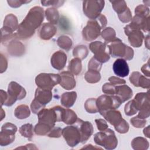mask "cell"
Returning <instances> with one entry per match:
<instances>
[{
  "label": "cell",
  "mask_w": 150,
  "mask_h": 150,
  "mask_svg": "<svg viewBox=\"0 0 150 150\" xmlns=\"http://www.w3.org/2000/svg\"><path fill=\"white\" fill-rule=\"evenodd\" d=\"M44 19V11L40 6L32 8L25 19L19 25L17 38L21 39H26L32 36L35 30L42 24Z\"/></svg>",
  "instance_id": "1"
},
{
  "label": "cell",
  "mask_w": 150,
  "mask_h": 150,
  "mask_svg": "<svg viewBox=\"0 0 150 150\" xmlns=\"http://www.w3.org/2000/svg\"><path fill=\"white\" fill-rule=\"evenodd\" d=\"M107 44L110 54L113 57H121L127 60H131L134 57V50L128 46L122 43L121 40L115 38Z\"/></svg>",
  "instance_id": "2"
},
{
  "label": "cell",
  "mask_w": 150,
  "mask_h": 150,
  "mask_svg": "<svg viewBox=\"0 0 150 150\" xmlns=\"http://www.w3.org/2000/svg\"><path fill=\"white\" fill-rule=\"evenodd\" d=\"M94 140L97 145L102 146L108 150L115 149L118 144V139L114 132L110 128L96 133Z\"/></svg>",
  "instance_id": "3"
},
{
  "label": "cell",
  "mask_w": 150,
  "mask_h": 150,
  "mask_svg": "<svg viewBox=\"0 0 150 150\" xmlns=\"http://www.w3.org/2000/svg\"><path fill=\"white\" fill-rule=\"evenodd\" d=\"M60 74L43 73L36 77L35 83L39 88L52 90L56 85L60 83Z\"/></svg>",
  "instance_id": "4"
},
{
  "label": "cell",
  "mask_w": 150,
  "mask_h": 150,
  "mask_svg": "<svg viewBox=\"0 0 150 150\" xmlns=\"http://www.w3.org/2000/svg\"><path fill=\"white\" fill-rule=\"evenodd\" d=\"M136 106L139 111L138 117L145 119L150 115V101L148 93H138L134 99Z\"/></svg>",
  "instance_id": "5"
},
{
  "label": "cell",
  "mask_w": 150,
  "mask_h": 150,
  "mask_svg": "<svg viewBox=\"0 0 150 150\" xmlns=\"http://www.w3.org/2000/svg\"><path fill=\"white\" fill-rule=\"evenodd\" d=\"M122 104L120 98L116 96L103 94L96 99V104L99 112L109 110L118 108Z\"/></svg>",
  "instance_id": "6"
},
{
  "label": "cell",
  "mask_w": 150,
  "mask_h": 150,
  "mask_svg": "<svg viewBox=\"0 0 150 150\" xmlns=\"http://www.w3.org/2000/svg\"><path fill=\"white\" fill-rule=\"evenodd\" d=\"M25 89L15 81H11L8 88V97L4 104L6 106L12 105L16 100H22L26 96Z\"/></svg>",
  "instance_id": "7"
},
{
  "label": "cell",
  "mask_w": 150,
  "mask_h": 150,
  "mask_svg": "<svg viewBox=\"0 0 150 150\" xmlns=\"http://www.w3.org/2000/svg\"><path fill=\"white\" fill-rule=\"evenodd\" d=\"M104 1H84L83 9L84 15L90 19H96L104 7Z\"/></svg>",
  "instance_id": "8"
},
{
  "label": "cell",
  "mask_w": 150,
  "mask_h": 150,
  "mask_svg": "<svg viewBox=\"0 0 150 150\" xmlns=\"http://www.w3.org/2000/svg\"><path fill=\"white\" fill-rule=\"evenodd\" d=\"M101 29L103 28L97 19L89 20L82 31L84 39L87 41H92L96 39L100 35Z\"/></svg>",
  "instance_id": "9"
},
{
  "label": "cell",
  "mask_w": 150,
  "mask_h": 150,
  "mask_svg": "<svg viewBox=\"0 0 150 150\" xmlns=\"http://www.w3.org/2000/svg\"><path fill=\"white\" fill-rule=\"evenodd\" d=\"M16 131L17 127L15 124L10 122L4 124L1 127L0 134V145L6 146L13 142Z\"/></svg>",
  "instance_id": "10"
},
{
  "label": "cell",
  "mask_w": 150,
  "mask_h": 150,
  "mask_svg": "<svg viewBox=\"0 0 150 150\" xmlns=\"http://www.w3.org/2000/svg\"><path fill=\"white\" fill-rule=\"evenodd\" d=\"M62 135L70 147H74L81 142V134L77 125H70L62 129Z\"/></svg>",
  "instance_id": "11"
},
{
  "label": "cell",
  "mask_w": 150,
  "mask_h": 150,
  "mask_svg": "<svg viewBox=\"0 0 150 150\" xmlns=\"http://www.w3.org/2000/svg\"><path fill=\"white\" fill-rule=\"evenodd\" d=\"M124 32L128 36V41L132 46L139 47L142 45L144 36L140 30L129 24L124 27Z\"/></svg>",
  "instance_id": "12"
},
{
  "label": "cell",
  "mask_w": 150,
  "mask_h": 150,
  "mask_svg": "<svg viewBox=\"0 0 150 150\" xmlns=\"http://www.w3.org/2000/svg\"><path fill=\"white\" fill-rule=\"evenodd\" d=\"M106 45L100 41L90 43L89 49L94 54V57L101 63L107 62L110 59V55L106 52Z\"/></svg>",
  "instance_id": "13"
},
{
  "label": "cell",
  "mask_w": 150,
  "mask_h": 150,
  "mask_svg": "<svg viewBox=\"0 0 150 150\" xmlns=\"http://www.w3.org/2000/svg\"><path fill=\"white\" fill-rule=\"evenodd\" d=\"M77 126L78 127L81 134V142L85 143L91 136L93 132V127L89 121H84L81 119L77 118Z\"/></svg>",
  "instance_id": "14"
},
{
  "label": "cell",
  "mask_w": 150,
  "mask_h": 150,
  "mask_svg": "<svg viewBox=\"0 0 150 150\" xmlns=\"http://www.w3.org/2000/svg\"><path fill=\"white\" fill-rule=\"evenodd\" d=\"M67 55L64 52L61 50L54 52L52 54L50 59L52 67L57 70H61L65 67Z\"/></svg>",
  "instance_id": "15"
},
{
  "label": "cell",
  "mask_w": 150,
  "mask_h": 150,
  "mask_svg": "<svg viewBox=\"0 0 150 150\" xmlns=\"http://www.w3.org/2000/svg\"><path fill=\"white\" fill-rule=\"evenodd\" d=\"M112 69L115 75L121 77L127 76L129 72L128 64L124 59H117L113 63Z\"/></svg>",
  "instance_id": "16"
},
{
  "label": "cell",
  "mask_w": 150,
  "mask_h": 150,
  "mask_svg": "<svg viewBox=\"0 0 150 150\" xmlns=\"http://www.w3.org/2000/svg\"><path fill=\"white\" fill-rule=\"evenodd\" d=\"M61 80L60 85L63 88L70 90L73 89L76 87V80L74 75L69 71H63L60 74Z\"/></svg>",
  "instance_id": "17"
},
{
  "label": "cell",
  "mask_w": 150,
  "mask_h": 150,
  "mask_svg": "<svg viewBox=\"0 0 150 150\" xmlns=\"http://www.w3.org/2000/svg\"><path fill=\"white\" fill-rule=\"evenodd\" d=\"M52 98V93L50 90L41 88H37L35 91V99L39 101L43 105L45 106Z\"/></svg>",
  "instance_id": "18"
},
{
  "label": "cell",
  "mask_w": 150,
  "mask_h": 150,
  "mask_svg": "<svg viewBox=\"0 0 150 150\" xmlns=\"http://www.w3.org/2000/svg\"><path fill=\"white\" fill-rule=\"evenodd\" d=\"M149 16L146 17L144 16L135 15L131 19V24L139 30L142 29L144 31L149 30Z\"/></svg>",
  "instance_id": "19"
},
{
  "label": "cell",
  "mask_w": 150,
  "mask_h": 150,
  "mask_svg": "<svg viewBox=\"0 0 150 150\" xmlns=\"http://www.w3.org/2000/svg\"><path fill=\"white\" fill-rule=\"evenodd\" d=\"M111 125L115 126L122 119L121 112L115 110H109L100 112Z\"/></svg>",
  "instance_id": "20"
},
{
  "label": "cell",
  "mask_w": 150,
  "mask_h": 150,
  "mask_svg": "<svg viewBox=\"0 0 150 150\" xmlns=\"http://www.w3.org/2000/svg\"><path fill=\"white\" fill-rule=\"evenodd\" d=\"M120 98L121 103H124L130 99L133 96V92L131 88L125 84L115 86V93Z\"/></svg>",
  "instance_id": "21"
},
{
  "label": "cell",
  "mask_w": 150,
  "mask_h": 150,
  "mask_svg": "<svg viewBox=\"0 0 150 150\" xmlns=\"http://www.w3.org/2000/svg\"><path fill=\"white\" fill-rule=\"evenodd\" d=\"M57 28L50 23H45L39 31V37L43 40H49L56 33Z\"/></svg>",
  "instance_id": "22"
},
{
  "label": "cell",
  "mask_w": 150,
  "mask_h": 150,
  "mask_svg": "<svg viewBox=\"0 0 150 150\" xmlns=\"http://www.w3.org/2000/svg\"><path fill=\"white\" fill-rule=\"evenodd\" d=\"M7 50L8 53L14 56H21L25 52V46L19 41L13 39L9 43Z\"/></svg>",
  "instance_id": "23"
},
{
  "label": "cell",
  "mask_w": 150,
  "mask_h": 150,
  "mask_svg": "<svg viewBox=\"0 0 150 150\" xmlns=\"http://www.w3.org/2000/svg\"><path fill=\"white\" fill-rule=\"evenodd\" d=\"M77 98V93L76 91L66 92L62 94L60 102L63 106L66 108H70L73 105Z\"/></svg>",
  "instance_id": "24"
},
{
  "label": "cell",
  "mask_w": 150,
  "mask_h": 150,
  "mask_svg": "<svg viewBox=\"0 0 150 150\" xmlns=\"http://www.w3.org/2000/svg\"><path fill=\"white\" fill-rule=\"evenodd\" d=\"M77 120V116L76 114L71 109L64 108L63 115H62V121L67 125H71L76 123Z\"/></svg>",
  "instance_id": "25"
},
{
  "label": "cell",
  "mask_w": 150,
  "mask_h": 150,
  "mask_svg": "<svg viewBox=\"0 0 150 150\" xmlns=\"http://www.w3.org/2000/svg\"><path fill=\"white\" fill-rule=\"evenodd\" d=\"M131 145L132 148L135 150H146L149 147V142L143 137H138L133 139Z\"/></svg>",
  "instance_id": "26"
},
{
  "label": "cell",
  "mask_w": 150,
  "mask_h": 150,
  "mask_svg": "<svg viewBox=\"0 0 150 150\" xmlns=\"http://www.w3.org/2000/svg\"><path fill=\"white\" fill-rule=\"evenodd\" d=\"M82 69V64L81 59L75 57L71 60L68 66V70L73 74L77 76L79 74Z\"/></svg>",
  "instance_id": "27"
},
{
  "label": "cell",
  "mask_w": 150,
  "mask_h": 150,
  "mask_svg": "<svg viewBox=\"0 0 150 150\" xmlns=\"http://www.w3.org/2000/svg\"><path fill=\"white\" fill-rule=\"evenodd\" d=\"M45 16L46 19L52 24H57L59 19V13L57 9L50 8L46 10Z\"/></svg>",
  "instance_id": "28"
},
{
  "label": "cell",
  "mask_w": 150,
  "mask_h": 150,
  "mask_svg": "<svg viewBox=\"0 0 150 150\" xmlns=\"http://www.w3.org/2000/svg\"><path fill=\"white\" fill-rule=\"evenodd\" d=\"M30 111L29 107L25 104L18 105L15 110V115L18 119H25L29 117Z\"/></svg>",
  "instance_id": "29"
},
{
  "label": "cell",
  "mask_w": 150,
  "mask_h": 150,
  "mask_svg": "<svg viewBox=\"0 0 150 150\" xmlns=\"http://www.w3.org/2000/svg\"><path fill=\"white\" fill-rule=\"evenodd\" d=\"M57 45L63 49L67 51L69 50L73 45L71 39L67 36L62 35L59 37L57 40Z\"/></svg>",
  "instance_id": "30"
},
{
  "label": "cell",
  "mask_w": 150,
  "mask_h": 150,
  "mask_svg": "<svg viewBox=\"0 0 150 150\" xmlns=\"http://www.w3.org/2000/svg\"><path fill=\"white\" fill-rule=\"evenodd\" d=\"M53 127L46 124L45 123L39 122L35 127L34 131L36 134L39 135H47V134L51 131Z\"/></svg>",
  "instance_id": "31"
},
{
  "label": "cell",
  "mask_w": 150,
  "mask_h": 150,
  "mask_svg": "<svg viewBox=\"0 0 150 150\" xmlns=\"http://www.w3.org/2000/svg\"><path fill=\"white\" fill-rule=\"evenodd\" d=\"M88 53V50L86 46L79 45L74 48L73 51V55L74 57L79 58L80 59H85Z\"/></svg>",
  "instance_id": "32"
},
{
  "label": "cell",
  "mask_w": 150,
  "mask_h": 150,
  "mask_svg": "<svg viewBox=\"0 0 150 150\" xmlns=\"http://www.w3.org/2000/svg\"><path fill=\"white\" fill-rule=\"evenodd\" d=\"M84 78L89 83H96L100 81L101 76L98 71L88 70L85 74Z\"/></svg>",
  "instance_id": "33"
},
{
  "label": "cell",
  "mask_w": 150,
  "mask_h": 150,
  "mask_svg": "<svg viewBox=\"0 0 150 150\" xmlns=\"http://www.w3.org/2000/svg\"><path fill=\"white\" fill-rule=\"evenodd\" d=\"M102 38L105 40V43L112 41L115 38V31L111 27H108L103 29L101 32Z\"/></svg>",
  "instance_id": "34"
},
{
  "label": "cell",
  "mask_w": 150,
  "mask_h": 150,
  "mask_svg": "<svg viewBox=\"0 0 150 150\" xmlns=\"http://www.w3.org/2000/svg\"><path fill=\"white\" fill-rule=\"evenodd\" d=\"M19 133L24 137L30 139L33 136V125L31 124H25L22 125L19 129Z\"/></svg>",
  "instance_id": "35"
},
{
  "label": "cell",
  "mask_w": 150,
  "mask_h": 150,
  "mask_svg": "<svg viewBox=\"0 0 150 150\" xmlns=\"http://www.w3.org/2000/svg\"><path fill=\"white\" fill-rule=\"evenodd\" d=\"M84 107L86 110L89 113H96L98 112L96 98H91L87 99L84 104Z\"/></svg>",
  "instance_id": "36"
},
{
  "label": "cell",
  "mask_w": 150,
  "mask_h": 150,
  "mask_svg": "<svg viewBox=\"0 0 150 150\" xmlns=\"http://www.w3.org/2000/svg\"><path fill=\"white\" fill-rule=\"evenodd\" d=\"M124 111L125 115L128 116H132L138 112V110L136 106L134 100L129 101L128 103L125 104Z\"/></svg>",
  "instance_id": "37"
},
{
  "label": "cell",
  "mask_w": 150,
  "mask_h": 150,
  "mask_svg": "<svg viewBox=\"0 0 150 150\" xmlns=\"http://www.w3.org/2000/svg\"><path fill=\"white\" fill-rule=\"evenodd\" d=\"M112 4V6L114 11L118 14L124 12L128 7L124 1H110Z\"/></svg>",
  "instance_id": "38"
},
{
  "label": "cell",
  "mask_w": 150,
  "mask_h": 150,
  "mask_svg": "<svg viewBox=\"0 0 150 150\" xmlns=\"http://www.w3.org/2000/svg\"><path fill=\"white\" fill-rule=\"evenodd\" d=\"M115 130L121 134H124L128 131L129 130V125L128 122L122 119L115 126H114Z\"/></svg>",
  "instance_id": "39"
},
{
  "label": "cell",
  "mask_w": 150,
  "mask_h": 150,
  "mask_svg": "<svg viewBox=\"0 0 150 150\" xmlns=\"http://www.w3.org/2000/svg\"><path fill=\"white\" fill-rule=\"evenodd\" d=\"M120 20L123 23H128L132 19V15L130 9L127 8L124 12L118 15Z\"/></svg>",
  "instance_id": "40"
},
{
  "label": "cell",
  "mask_w": 150,
  "mask_h": 150,
  "mask_svg": "<svg viewBox=\"0 0 150 150\" xmlns=\"http://www.w3.org/2000/svg\"><path fill=\"white\" fill-rule=\"evenodd\" d=\"M101 66H102V63L93 56L88 62V70H96V71H99L101 68Z\"/></svg>",
  "instance_id": "41"
},
{
  "label": "cell",
  "mask_w": 150,
  "mask_h": 150,
  "mask_svg": "<svg viewBox=\"0 0 150 150\" xmlns=\"http://www.w3.org/2000/svg\"><path fill=\"white\" fill-rule=\"evenodd\" d=\"M135 15H139L148 17L149 15V9L145 5H139L135 8Z\"/></svg>",
  "instance_id": "42"
},
{
  "label": "cell",
  "mask_w": 150,
  "mask_h": 150,
  "mask_svg": "<svg viewBox=\"0 0 150 150\" xmlns=\"http://www.w3.org/2000/svg\"><path fill=\"white\" fill-rule=\"evenodd\" d=\"M130 122L134 127L138 128H141L144 127L146 123V121L145 119L139 118L137 116L131 118Z\"/></svg>",
  "instance_id": "43"
},
{
  "label": "cell",
  "mask_w": 150,
  "mask_h": 150,
  "mask_svg": "<svg viewBox=\"0 0 150 150\" xmlns=\"http://www.w3.org/2000/svg\"><path fill=\"white\" fill-rule=\"evenodd\" d=\"M102 91L105 94L114 95L115 93V86L110 83H106L103 86Z\"/></svg>",
  "instance_id": "44"
},
{
  "label": "cell",
  "mask_w": 150,
  "mask_h": 150,
  "mask_svg": "<svg viewBox=\"0 0 150 150\" xmlns=\"http://www.w3.org/2000/svg\"><path fill=\"white\" fill-rule=\"evenodd\" d=\"M45 106L43 105L39 101H38L36 99H33L30 104L31 110L34 114H38L41 110L45 108Z\"/></svg>",
  "instance_id": "45"
},
{
  "label": "cell",
  "mask_w": 150,
  "mask_h": 150,
  "mask_svg": "<svg viewBox=\"0 0 150 150\" xmlns=\"http://www.w3.org/2000/svg\"><path fill=\"white\" fill-rule=\"evenodd\" d=\"M141 74L139 71H133L129 77V81L135 87L138 86V81Z\"/></svg>",
  "instance_id": "46"
},
{
  "label": "cell",
  "mask_w": 150,
  "mask_h": 150,
  "mask_svg": "<svg viewBox=\"0 0 150 150\" xmlns=\"http://www.w3.org/2000/svg\"><path fill=\"white\" fill-rule=\"evenodd\" d=\"M138 86L144 88H149L150 87V80L149 79H146L145 76L141 75L139 81Z\"/></svg>",
  "instance_id": "47"
},
{
  "label": "cell",
  "mask_w": 150,
  "mask_h": 150,
  "mask_svg": "<svg viewBox=\"0 0 150 150\" xmlns=\"http://www.w3.org/2000/svg\"><path fill=\"white\" fill-rule=\"evenodd\" d=\"M95 122L96 123L97 129L100 131H103L108 128V124L107 122L103 119H96Z\"/></svg>",
  "instance_id": "48"
},
{
  "label": "cell",
  "mask_w": 150,
  "mask_h": 150,
  "mask_svg": "<svg viewBox=\"0 0 150 150\" xmlns=\"http://www.w3.org/2000/svg\"><path fill=\"white\" fill-rule=\"evenodd\" d=\"M61 135H62V129L59 127H53L47 134V136L52 138H59Z\"/></svg>",
  "instance_id": "49"
},
{
  "label": "cell",
  "mask_w": 150,
  "mask_h": 150,
  "mask_svg": "<svg viewBox=\"0 0 150 150\" xmlns=\"http://www.w3.org/2000/svg\"><path fill=\"white\" fill-rule=\"evenodd\" d=\"M64 2V1H41V4L43 6L52 5L56 7H59L62 6Z\"/></svg>",
  "instance_id": "50"
},
{
  "label": "cell",
  "mask_w": 150,
  "mask_h": 150,
  "mask_svg": "<svg viewBox=\"0 0 150 150\" xmlns=\"http://www.w3.org/2000/svg\"><path fill=\"white\" fill-rule=\"evenodd\" d=\"M31 1H20V0H14V1H7L9 5L12 8H18L21 6L23 4L29 3Z\"/></svg>",
  "instance_id": "51"
},
{
  "label": "cell",
  "mask_w": 150,
  "mask_h": 150,
  "mask_svg": "<svg viewBox=\"0 0 150 150\" xmlns=\"http://www.w3.org/2000/svg\"><path fill=\"white\" fill-rule=\"evenodd\" d=\"M108 80L110 83L113 85H117V84H124L126 81L124 79H120L118 77H115V76H111L108 79Z\"/></svg>",
  "instance_id": "52"
},
{
  "label": "cell",
  "mask_w": 150,
  "mask_h": 150,
  "mask_svg": "<svg viewBox=\"0 0 150 150\" xmlns=\"http://www.w3.org/2000/svg\"><path fill=\"white\" fill-rule=\"evenodd\" d=\"M8 62L6 59L2 55V54H1V73H2L6 70Z\"/></svg>",
  "instance_id": "53"
},
{
  "label": "cell",
  "mask_w": 150,
  "mask_h": 150,
  "mask_svg": "<svg viewBox=\"0 0 150 150\" xmlns=\"http://www.w3.org/2000/svg\"><path fill=\"white\" fill-rule=\"evenodd\" d=\"M141 70L142 73L147 77L150 76V73H149V62L147 63L144 64L142 67H141Z\"/></svg>",
  "instance_id": "54"
},
{
  "label": "cell",
  "mask_w": 150,
  "mask_h": 150,
  "mask_svg": "<svg viewBox=\"0 0 150 150\" xmlns=\"http://www.w3.org/2000/svg\"><path fill=\"white\" fill-rule=\"evenodd\" d=\"M1 105H3L6 101L8 97V93L5 91L1 90Z\"/></svg>",
  "instance_id": "55"
},
{
  "label": "cell",
  "mask_w": 150,
  "mask_h": 150,
  "mask_svg": "<svg viewBox=\"0 0 150 150\" xmlns=\"http://www.w3.org/2000/svg\"><path fill=\"white\" fill-rule=\"evenodd\" d=\"M149 128H150V126L148 125L147 126V127H146L145 128H144L143 132H144V134L148 138H149L150 137V130H149Z\"/></svg>",
  "instance_id": "56"
},
{
  "label": "cell",
  "mask_w": 150,
  "mask_h": 150,
  "mask_svg": "<svg viewBox=\"0 0 150 150\" xmlns=\"http://www.w3.org/2000/svg\"><path fill=\"white\" fill-rule=\"evenodd\" d=\"M149 36L148 35L146 37V39H145V45L146 46V47H147L148 49H149Z\"/></svg>",
  "instance_id": "57"
},
{
  "label": "cell",
  "mask_w": 150,
  "mask_h": 150,
  "mask_svg": "<svg viewBox=\"0 0 150 150\" xmlns=\"http://www.w3.org/2000/svg\"><path fill=\"white\" fill-rule=\"evenodd\" d=\"M92 146V145H91V144H88V145H87V146H84V147H83L81 149H84V148H90V146ZM91 148H94H94H97H97H98V149H101V148H100L99 147L98 148V147H94H94H93V146H92V147H91Z\"/></svg>",
  "instance_id": "58"
},
{
  "label": "cell",
  "mask_w": 150,
  "mask_h": 150,
  "mask_svg": "<svg viewBox=\"0 0 150 150\" xmlns=\"http://www.w3.org/2000/svg\"><path fill=\"white\" fill-rule=\"evenodd\" d=\"M1 111H2L1 114H2V112H3V111H4V110H3V109H2V108H1ZM4 117H5V116H2V115H1V120H2L3 118H4Z\"/></svg>",
  "instance_id": "59"
}]
</instances>
